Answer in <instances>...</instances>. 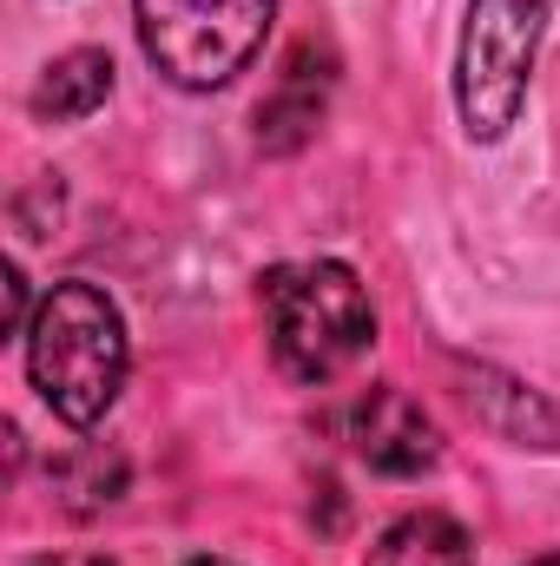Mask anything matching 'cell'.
Segmentation results:
<instances>
[{
    "label": "cell",
    "mask_w": 560,
    "mask_h": 566,
    "mask_svg": "<svg viewBox=\"0 0 560 566\" xmlns=\"http://www.w3.org/2000/svg\"><path fill=\"white\" fill-rule=\"evenodd\" d=\"M133 13L145 60L172 86L218 93L265 53L278 0H133Z\"/></svg>",
    "instance_id": "4"
},
{
    "label": "cell",
    "mask_w": 560,
    "mask_h": 566,
    "mask_svg": "<svg viewBox=\"0 0 560 566\" xmlns=\"http://www.w3.org/2000/svg\"><path fill=\"white\" fill-rule=\"evenodd\" d=\"M258 303H265L271 356L290 382H336L376 343L370 290L336 258H303V264L265 271Z\"/></svg>",
    "instance_id": "2"
},
{
    "label": "cell",
    "mask_w": 560,
    "mask_h": 566,
    "mask_svg": "<svg viewBox=\"0 0 560 566\" xmlns=\"http://www.w3.org/2000/svg\"><path fill=\"white\" fill-rule=\"evenodd\" d=\"M0 296H7V323H0V329H7V336H27V323H33V310H40V303L27 296V277H20V264H7V277H0Z\"/></svg>",
    "instance_id": "10"
},
{
    "label": "cell",
    "mask_w": 560,
    "mask_h": 566,
    "mask_svg": "<svg viewBox=\"0 0 560 566\" xmlns=\"http://www.w3.org/2000/svg\"><path fill=\"white\" fill-rule=\"evenodd\" d=\"M185 566H238V560H218V554H198V560H185Z\"/></svg>",
    "instance_id": "11"
},
{
    "label": "cell",
    "mask_w": 560,
    "mask_h": 566,
    "mask_svg": "<svg viewBox=\"0 0 560 566\" xmlns=\"http://www.w3.org/2000/svg\"><path fill=\"white\" fill-rule=\"evenodd\" d=\"M528 566H560V554H541V560H528Z\"/></svg>",
    "instance_id": "12"
},
{
    "label": "cell",
    "mask_w": 560,
    "mask_h": 566,
    "mask_svg": "<svg viewBox=\"0 0 560 566\" xmlns=\"http://www.w3.org/2000/svg\"><path fill=\"white\" fill-rule=\"evenodd\" d=\"M541 40H548V0H468L455 53V113L475 145L508 139V126L521 119Z\"/></svg>",
    "instance_id": "3"
},
{
    "label": "cell",
    "mask_w": 560,
    "mask_h": 566,
    "mask_svg": "<svg viewBox=\"0 0 560 566\" xmlns=\"http://www.w3.org/2000/svg\"><path fill=\"white\" fill-rule=\"evenodd\" d=\"M330 86H336L330 46L303 40V46L283 60L278 93L258 106V145H265V151H297V145L317 133V119H323V106H330Z\"/></svg>",
    "instance_id": "6"
},
{
    "label": "cell",
    "mask_w": 560,
    "mask_h": 566,
    "mask_svg": "<svg viewBox=\"0 0 560 566\" xmlns=\"http://www.w3.org/2000/svg\"><path fill=\"white\" fill-rule=\"evenodd\" d=\"M350 441H356V454H363L376 474H396V481H409V474H422V468H435V454H442L435 422L422 416L416 396L396 389V382L370 389V396L350 409Z\"/></svg>",
    "instance_id": "5"
},
{
    "label": "cell",
    "mask_w": 560,
    "mask_h": 566,
    "mask_svg": "<svg viewBox=\"0 0 560 566\" xmlns=\"http://www.w3.org/2000/svg\"><path fill=\"white\" fill-rule=\"evenodd\" d=\"M133 336L100 283H53L27 323V376L66 428H93L126 389Z\"/></svg>",
    "instance_id": "1"
},
{
    "label": "cell",
    "mask_w": 560,
    "mask_h": 566,
    "mask_svg": "<svg viewBox=\"0 0 560 566\" xmlns=\"http://www.w3.org/2000/svg\"><path fill=\"white\" fill-rule=\"evenodd\" d=\"M53 481H60V494H66L73 514H93V507H113L126 494V461L106 454V448H80L73 461H60Z\"/></svg>",
    "instance_id": "9"
},
{
    "label": "cell",
    "mask_w": 560,
    "mask_h": 566,
    "mask_svg": "<svg viewBox=\"0 0 560 566\" xmlns=\"http://www.w3.org/2000/svg\"><path fill=\"white\" fill-rule=\"evenodd\" d=\"M363 566H475V547H468L462 521L422 507V514H403V521L370 547Z\"/></svg>",
    "instance_id": "8"
},
{
    "label": "cell",
    "mask_w": 560,
    "mask_h": 566,
    "mask_svg": "<svg viewBox=\"0 0 560 566\" xmlns=\"http://www.w3.org/2000/svg\"><path fill=\"white\" fill-rule=\"evenodd\" d=\"M113 99V60L100 53V46H73V53H60V60H46V73H40V86H33V119H46V126H80V119H93L100 106Z\"/></svg>",
    "instance_id": "7"
}]
</instances>
